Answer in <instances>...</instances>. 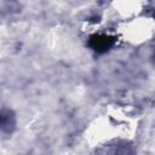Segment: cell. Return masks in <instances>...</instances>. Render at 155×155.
I'll return each instance as SVG.
<instances>
[{"label": "cell", "instance_id": "6da1fadb", "mask_svg": "<svg viewBox=\"0 0 155 155\" xmlns=\"http://www.w3.org/2000/svg\"><path fill=\"white\" fill-rule=\"evenodd\" d=\"M115 44V38L107 34H96L90 38L88 45L98 53H104L110 50Z\"/></svg>", "mask_w": 155, "mask_h": 155}]
</instances>
